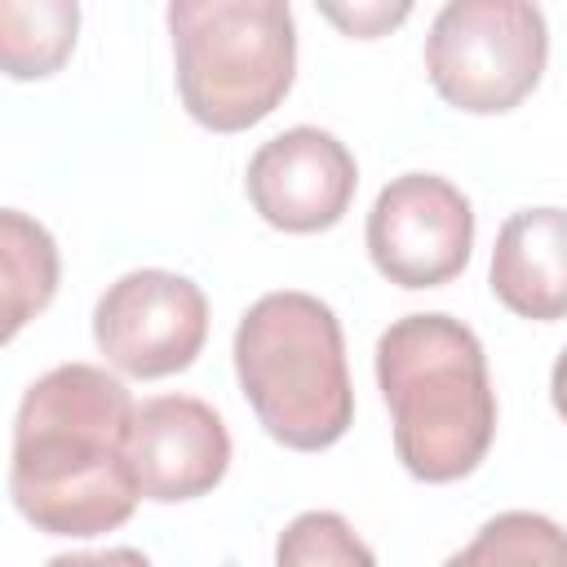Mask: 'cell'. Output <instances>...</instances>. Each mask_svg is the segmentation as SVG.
Instances as JSON below:
<instances>
[{"instance_id":"obj_1","label":"cell","mask_w":567,"mask_h":567,"mask_svg":"<svg viewBox=\"0 0 567 567\" xmlns=\"http://www.w3.org/2000/svg\"><path fill=\"white\" fill-rule=\"evenodd\" d=\"M137 403L97 363H58L35 377L13 416L9 496L49 536H102L133 518L137 474L128 461Z\"/></svg>"},{"instance_id":"obj_2","label":"cell","mask_w":567,"mask_h":567,"mask_svg":"<svg viewBox=\"0 0 567 567\" xmlns=\"http://www.w3.org/2000/svg\"><path fill=\"white\" fill-rule=\"evenodd\" d=\"M377 385L394 452L421 483H456L496 439V390L474 328L443 310L394 319L377 337Z\"/></svg>"},{"instance_id":"obj_3","label":"cell","mask_w":567,"mask_h":567,"mask_svg":"<svg viewBox=\"0 0 567 567\" xmlns=\"http://www.w3.org/2000/svg\"><path fill=\"white\" fill-rule=\"evenodd\" d=\"M235 377L266 425L292 452L332 447L354 421L346 337L328 301L315 292H266L235 328Z\"/></svg>"},{"instance_id":"obj_4","label":"cell","mask_w":567,"mask_h":567,"mask_svg":"<svg viewBox=\"0 0 567 567\" xmlns=\"http://www.w3.org/2000/svg\"><path fill=\"white\" fill-rule=\"evenodd\" d=\"M168 35L177 97L213 133L261 124L297 80V22L284 0H173Z\"/></svg>"},{"instance_id":"obj_5","label":"cell","mask_w":567,"mask_h":567,"mask_svg":"<svg viewBox=\"0 0 567 567\" xmlns=\"http://www.w3.org/2000/svg\"><path fill=\"white\" fill-rule=\"evenodd\" d=\"M549 27L527 0H452L425 35L434 93L470 115L514 111L545 75Z\"/></svg>"},{"instance_id":"obj_6","label":"cell","mask_w":567,"mask_h":567,"mask_svg":"<svg viewBox=\"0 0 567 567\" xmlns=\"http://www.w3.org/2000/svg\"><path fill=\"white\" fill-rule=\"evenodd\" d=\"M93 341L111 368L137 381L186 372L208 341V297L173 270H128L93 306Z\"/></svg>"},{"instance_id":"obj_7","label":"cell","mask_w":567,"mask_h":567,"mask_svg":"<svg viewBox=\"0 0 567 567\" xmlns=\"http://www.w3.org/2000/svg\"><path fill=\"white\" fill-rule=\"evenodd\" d=\"M368 257L399 288H439L470 266L474 208L439 173H403L368 213Z\"/></svg>"},{"instance_id":"obj_8","label":"cell","mask_w":567,"mask_h":567,"mask_svg":"<svg viewBox=\"0 0 567 567\" xmlns=\"http://www.w3.org/2000/svg\"><path fill=\"white\" fill-rule=\"evenodd\" d=\"M244 186L266 226L319 235L346 217L359 186V164L337 133L297 124L252 151Z\"/></svg>"},{"instance_id":"obj_9","label":"cell","mask_w":567,"mask_h":567,"mask_svg":"<svg viewBox=\"0 0 567 567\" xmlns=\"http://www.w3.org/2000/svg\"><path fill=\"white\" fill-rule=\"evenodd\" d=\"M128 461L146 501H195L226 478L230 430L221 412L195 394H155L137 403Z\"/></svg>"},{"instance_id":"obj_10","label":"cell","mask_w":567,"mask_h":567,"mask_svg":"<svg viewBox=\"0 0 567 567\" xmlns=\"http://www.w3.org/2000/svg\"><path fill=\"white\" fill-rule=\"evenodd\" d=\"M487 284L518 319H567V208L545 204L514 213L496 230Z\"/></svg>"},{"instance_id":"obj_11","label":"cell","mask_w":567,"mask_h":567,"mask_svg":"<svg viewBox=\"0 0 567 567\" xmlns=\"http://www.w3.org/2000/svg\"><path fill=\"white\" fill-rule=\"evenodd\" d=\"M80 31L75 0H4L0 4V62L9 80H44L53 75Z\"/></svg>"},{"instance_id":"obj_12","label":"cell","mask_w":567,"mask_h":567,"mask_svg":"<svg viewBox=\"0 0 567 567\" xmlns=\"http://www.w3.org/2000/svg\"><path fill=\"white\" fill-rule=\"evenodd\" d=\"M0 261H4V341L22 332L58 292V244L22 208L0 213Z\"/></svg>"},{"instance_id":"obj_13","label":"cell","mask_w":567,"mask_h":567,"mask_svg":"<svg viewBox=\"0 0 567 567\" xmlns=\"http://www.w3.org/2000/svg\"><path fill=\"white\" fill-rule=\"evenodd\" d=\"M443 567H567V532L545 514L505 509Z\"/></svg>"},{"instance_id":"obj_14","label":"cell","mask_w":567,"mask_h":567,"mask_svg":"<svg viewBox=\"0 0 567 567\" xmlns=\"http://www.w3.org/2000/svg\"><path fill=\"white\" fill-rule=\"evenodd\" d=\"M275 567H377V558L341 514L306 509L279 532Z\"/></svg>"},{"instance_id":"obj_15","label":"cell","mask_w":567,"mask_h":567,"mask_svg":"<svg viewBox=\"0 0 567 567\" xmlns=\"http://www.w3.org/2000/svg\"><path fill=\"white\" fill-rule=\"evenodd\" d=\"M412 13V4H354V9H341V4H323V18L337 22L346 35H359V40H372L390 27H399L403 18Z\"/></svg>"},{"instance_id":"obj_16","label":"cell","mask_w":567,"mask_h":567,"mask_svg":"<svg viewBox=\"0 0 567 567\" xmlns=\"http://www.w3.org/2000/svg\"><path fill=\"white\" fill-rule=\"evenodd\" d=\"M44 567H151V558L142 549L115 545V549H84V554H58Z\"/></svg>"},{"instance_id":"obj_17","label":"cell","mask_w":567,"mask_h":567,"mask_svg":"<svg viewBox=\"0 0 567 567\" xmlns=\"http://www.w3.org/2000/svg\"><path fill=\"white\" fill-rule=\"evenodd\" d=\"M549 399H554V412L567 421V350L554 359V372H549Z\"/></svg>"}]
</instances>
